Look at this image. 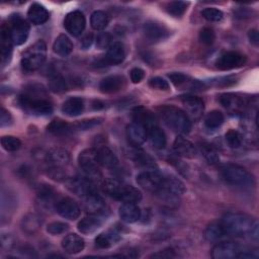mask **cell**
<instances>
[{"mask_svg": "<svg viewBox=\"0 0 259 259\" xmlns=\"http://www.w3.org/2000/svg\"><path fill=\"white\" fill-rule=\"evenodd\" d=\"M92 42H93V34H92V33H87V34L82 38L80 46H81V48H82L83 50H87L88 48L91 47Z\"/></svg>", "mask_w": 259, "mask_h": 259, "instance_id": "58", "label": "cell"}, {"mask_svg": "<svg viewBox=\"0 0 259 259\" xmlns=\"http://www.w3.org/2000/svg\"><path fill=\"white\" fill-rule=\"evenodd\" d=\"M49 89L55 93H61L67 90V83L63 76L53 75L49 80Z\"/></svg>", "mask_w": 259, "mask_h": 259, "instance_id": "43", "label": "cell"}, {"mask_svg": "<svg viewBox=\"0 0 259 259\" xmlns=\"http://www.w3.org/2000/svg\"><path fill=\"white\" fill-rule=\"evenodd\" d=\"M225 139L228 146L232 149H238L242 145L243 138L241 134L236 130H233V128L229 130L225 135Z\"/></svg>", "mask_w": 259, "mask_h": 259, "instance_id": "44", "label": "cell"}, {"mask_svg": "<svg viewBox=\"0 0 259 259\" xmlns=\"http://www.w3.org/2000/svg\"><path fill=\"white\" fill-rule=\"evenodd\" d=\"M173 149L175 153L181 157L184 158H194L196 155V149L195 146L186 138L182 136H178L174 143H173Z\"/></svg>", "mask_w": 259, "mask_h": 259, "instance_id": "20", "label": "cell"}, {"mask_svg": "<svg viewBox=\"0 0 259 259\" xmlns=\"http://www.w3.org/2000/svg\"><path fill=\"white\" fill-rule=\"evenodd\" d=\"M62 111L68 116H77L84 109V101L80 97H70L62 105Z\"/></svg>", "mask_w": 259, "mask_h": 259, "instance_id": "30", "label": "cell"}, {"mask_svg": "<svg viewBox=\"0 0 259 259\" xmlns=\"http://www.w3.org/2000/svg\"><path fill=\"white\" fill-rule=\"evenodd\" d=\"M133 116H134V119L135 121L143 124L144 126L146 127H151L153 125H156V119H155V116L154 114L145 109L144 107H137L134 109L133 111Z\"/></svg>", "mask_w": 259, "mask_h": 259, "instance_id": "35", "label": "cell"}, {"mask_svg": "<svg viewBox=\"0 0 259 259\" xmlns=\"http://www.w3.org/2000/svg\"><path fill=\"white\" fill-rule=\"evenodd\" d=\"M214 38H215V35H214V32L211 28L209 27H204L200 30L199 32V40L205 45V46H210L212 45V42L214 41Z\"/></svg>", "mask_w": 259, "mask_h": 259, "instance_id": "49", "label": "cell"}, {"mask_svg": "<svg viewBox=\"0 0 259 259\" xmlns=\"http://www.w3.org/2000/svg\"><path fill=\"white\" fill-rule=\"evenodd\" d=\"M47 57V45L42 39H38L30 46L22 55L21 65L25 71L37 70L45 63Z\"/></svg>", "mask_w": 259, "mask_h": 259, "instance_id": "6", "label": "cell"}, {"mask_svg": "<svg viewBox=\"0 0 259 259\" xmlns=\"http://www.w3.org/2000/svg\"><path fill=\"white\" fill-rule=\"evenodd\" d=\"M164 122L175 133L186 135L191 130V121L187 114L173 105H163L158 108Z\"/></svg>", "mask_w": 259, "mask_h": 259, "instance_id": "3", "label": "cell"}, {"mask_svg": "<svg viewBox=\"0 0 259 259\" xmlns=\"http://www.w3.org/2000/svg\"><path fill=\"white\" fill-rule=\"evenodd\" d=\"M28 20L34 25H40L48 21L50 14L45 6L39 3H32L27 10Z\"/></svg>", "mask_w": 259, "mask_h": 259, "instance_id": "23", "label": "cell"}, {"mask_svg": "<svg viewBox=\"0 0 259 259\" xmlns=\"http://www.w3.org/2000/svg\"><path fill=\"white\" fill-rule=\"evenodd\" d=\"M102 122V118H89V119H83V120H80L78 121L75 126L78 128V130H82V131H86V130H90L98 124H100Z\"/></svg>", "mask_w": 259, "mask_h": 259, "instance_id": "50", "label": "cell"}, {"mask_svg": "<svg viewBox=\"0 0 259 259\" xmlns=\"http://www.w3.org/2000/svg\"><path fill=\"white\" fill-rule=\"evenodd\" d=\"M164 181L165 176L155 170H146L137 176L138 184L145 190L155 194H160L162 192Z\"/></svg>", "mask_w": 259, "mask_h": 259, "instance_id": "7", "label": "cell"}, {"mask_svg": "<svg viewBox=\"0 0 259 259\" xmlns=\"http://www.w3.org/2000/svg\"><path fill=\"white\" fill-rule=\"evenodd\" d=\"M124 58H125V52H124L123 45L121 42L115 41L108 47L107 53L104 59L107 64L118 65L123 62Z\"/></svg>", "mask_w": 259, "mask_h": 259, "instance_id": "28", "label": "cell"}, {"mask_svg": "<svg viewBox=\"0 0 259 259\" xmlns=\"http://www.w3.org/2000/svg\"><path fill=\"white\" fill-rule=\"evenodd\" d=\"M66 184L68 189L78 196H86L90 191L94 190L92 185H90L89 181L79 177L67 179Z\"/></svg>", "mask_w": 259, "mask_h": 259, "instance_id": "26", "label": "cell"}, {"mask_svg": "<svg viewBox=\"0 0 259 259\" xmlns=\"http://www.w3.org/2000/svg\"><path fill=\"white\" fill-rule=\"evenodd\" d=\"M124 86V79L118 75L107 76L99 83V89L102 93H114L122 89Z\"/></svg>", "mask_w": 259, "mask_h": 259, "instance_id": "25", "label": "cell"}, {"mask_svg": "<svg viewBox=\"0 0 259 259\" xmlns=\"http://www.w3.org/2000/svg\"><path fill=\"white\" fill-rule=\"evenodd\" d=\"M109 22V18L107 14L102 10H96L91 14L90 17V24L93 29L95 30H102L104 29Z\"/></svg>", "mask_w": 259, "mask_h": 259, "instance_id": "38", "label": "cell"}, {"mask_svg": "<svg viewBox=\"0 0 259 259\" xmlns=\"http://www.w3.org/2000/svg\"><path fill=\"white\" fill-rule=\"evenodd\" d=\"M182 104L185 109V113L189 118L198 119L201 117L204 110V103L201 98L197 96L187 95L182 97Z\"/></svg>", "mask_w": 259, "mask_h": 259, "instance_id": "17", "label": "cell"}, {"mask_svg": "<svg viewBox=\"0 0 259 259\" xmlns=\"http://www.w3.org/2000/svg\"><path fill=\"white\" fill-rule=\"evenodd\" d=\"M118 239L119 237L115 233H102L95 238V245L100 249H107Z\"/></svg>", "mask_w": 259, "mask_h": 259, "instance_id": "40", "label": "cell"}, {"mask_svg": "<svg viewBox=\"0 0 259 259\" xmlns=\"http://www.w3.org/2000/svg\"><path fill=\"white\" fill-rule=\"evenodd\" d=\"M47 131L53 135H67L71 131V125L62 119H54L47 126Z\"/></svg>", "mask_w": 259, "mask_h": 259, "instance_id": "39", "label": "cell"}, {"mask_svg": "<svg viewBox=\"0 0 259 259\" xmlns=\"http://www.w3.org/2000/svg\"><path fill=\"white\" fill-rule=\"evenodd\" d=\"M56 210L61 217L72 221L78 219L81 213V209L78 203L70 197L60 199L56 203Z\"/></svg>", "mask_w": 259, "mask_h": 259, "instance_id": "15", "label": "cell"}, {"mask_svg": "<svg viewBox=\"0 0 259 259\" xmlns=\"http://www.w3.org/2000/svg\"><path fill=\"white\" fill-rule=\"evenodd\" d=\"M11 123H12V116L10 112L2 107L0 112V126L1 127L9 126Z\"/></svg>", "mask_w": 259, "mask_h": 259, "instance_id": "55", "label": "cell"}, {"mask_svg": "<svg viewBox=\"0 0 259 259\" xmlns=\"http://www.w3.org/2000/svg\"><path fill=\"white\" fill-rule=\"evenodd\" d=\"M101 225L102 220L100 218V214L89 213L78 223V230L82 234L90 235L95 233L101 227Z\"/></svg>", "mask_w": 259, "mask_h": 259, "instance_id": "21", "label": "cell"}, {"mask_svg": "<svg viewBox=\"0 0 259 259\" xmlns=\"http://www.w3.org/2000/svg\"><path fill=\"white\" fill-rule=\"evenodd\" d=\"M42 89L31 88L27 93L22 94L18 98L19 105L29 114L45 116L49 115L53 111L52 103L45 97H42Z\"/></svg>", "mask_w": 259, "mask_h": 259, "instance_id": "2", "label": "cell"}, {"mask_svg": "<svg viewBox=\"0 0 259 259\" xmlns=\"http://www.w3.org/2000/svg\"><path fill=\"white\" fill-rule=\"evenodd\" d=\"M143 31L146 39L153 44L166 39L170 34L169 29L164 24L155 21L146 22L144 24Z\"/></svg>", "mask_w": 259, "mask_h": 259, "instance_id": "12", "label": "cell"}, {"mask_svg": "<svg viewBox=\"0 0 259 259\" xmlns=\"http://www.w3.org/2000/svg\"><path fill=\"white\" fill-rule=\"evenodd\" d=\"M9 31L13 45L20 46L24 44L28 37L30 26L26 20L20 16H13L10 20Z\"/></svg>", "mask_w": 259, "mask_h": 259, "instance_id": "9", "label": "cell"}, {"mask_svg": "<svg viewBox=\"0 0 259 259\" xmlns=\"http://www.w3.org/2000/svg\"><path fill=\"white\" fill-rule=\"evenodd\" d=\"M149 86L153 89L166 91L169 89V83L161 77H153L149 80Z\"/></svg>", "mask_w": 259, "mask_h": 259, "instance_id": "51", "label": "cell"}, {"mask_svg": "<svg viewBox=\"0 0 259 259\" xmlns=\"http://www.w3.org/2000/svg\"><path fill=\"white\" fill-rule=\"evenodd\" d=\"M45 162L49 167H60L68 165L70 162V154L63 148H52L45 154Z\"/></svg>", "mask_w": 259, "mask_h": 259, "instance_id": "16", "label": "cell"}, {"mask_svg": "<svg viewBox=\"0 0 259 259\" xmlns=\"http://www.w3.org/2000/svg\"><path fill=\"white\" fill-rule=\"evenodd\" d=\"M148 138L152 146L156 149H163L166 146V135L164 131H162L157 125H153L148 128Z\"/></svg>", "mask_w": 259, "mask_h": 259, "instance_id": "34", "label": "cell"}, {"mask_svg": "<svg viewBox=\"0 0 259 259\" xmlns=\"http://www.w3.org/2000/svg\"><path fill=\"white\" fill-rule=\"evenodd\" d=\"M103 190L109 196L123 202L137 203L142 199V192L138 188L114 179L106 180L103 183Z\"/></svg>", "mask_w": 259, "mask_h": 259, "instance_id": "4", "label": "cell"}, {"mask_svg": "<svg viewBox=\"0 0 259 259\" xmlns=\"http://www.w3.org/2000/svg\"><path fill=\"white\" fill-rule=\"evenodd\" d=\"M148 137V130L143 124L134 121L126 126V138L131 145L141 146Z\"/></svg>", "mask_w": 259, "mask_h": 259, "instance_id": "18", "label": "cell"}, {"mask_svg": "<svg viewBox=\"0 0 259 259\" xmlns=\"http://www.w3.org/2000/svg\"><path fill=\"white\" fill-rule=\"evenodd\" d=\"M219 100L223 106L232 110H238L244 106L243 98L234 93H224L220 96Z\"/></svg>", "mask_w": 259, "mask_h": 259, "instance_id": "36", "label": "cell"}, {"mask_svg": "<svg viewBox=\"0 0 259 259\" xmlns=\"http://www.w3.org/2000/svg\"><path fill=\"white\" fill-rule=\"evenodd\" d=\"M1 145L4 150L8 152H14L21 147V142L14 136H3L1 138Z\"/></svg>", "mask_w": 259, "mask_h": 259, "instance_id": "45", "label": "cell"}, {"mask_svg": "<svg viewBox=\"0 0 259 259\" xmlns=\"http://www.w3.org/2000/svg\"><path fill=\"white\" fill-rule=\"evenodd\" d=\"M201 152H202L203 157L209 164H215L217 162H219V160H220L219 154L212 145L203 144L201 146Z\"/></svg>", "mask_w": 259, "mask_h": 259, "instance_id": "46", "label": "cell"}, {"mask_svg": "<svg viewBox=\"0 0 259 259\" xmlns=\"http://www.w3.org/2000/svg\"><path fill=\"white\" fill-rule=\"evenodd\" d=\"M78 163L80 168L88 176L98 178L101 175L95 149H86L82 151L78 156Z\"/></svg>", "mask_w": 259, "mask_h": 259, "instance_id": "8", "label": "cell"}, {"mask_svg": "<svg viewBox=\"0 0 259 259\" xmlns=\"http://www.w3.org/2000/svg\"><path fill=\"white\" fill-rule=\"evenodd\" d=\"M201 15L203 16V18H205L206 20L208 21H211V22H219L223 19L224 17V14L223 12L218 9V8H214V7H207V8H204L202 11H201Z\"/></svg>", "mask_w": 259, "mask_h": 259, "instance_id": "47", "label": "cell"}, {"mask_svg": "<svg viewBox=\"0 0 259 259\" xmlns=\"http://www.w3.org/2000/svg\"><path fill=\"white\" fill-rule=\"evenodd\" d=\"M246 61H247V58L245 55L239 52L230 51V52L224 53L218 58L215 62V66L218 69L226 71V70L240 68L245 65Z\"/></svg>", "mask_w": 259, "mask_h": 259, "instance_id": "10", "label": "cell"}, {"mask_svg": "<svg viewBox=\"0 0 259 259\" xmlns=\"http://www.w3.org/2000/svg\"><path fill=\"white\" fill-rule=\"evenodd\" d=\"M37 197H38V204L42 208L49 210L52 208V205L54 204L55 201V192L50 185H44L38 188L37 192Z\"/></svg>", "mask_w": 259, "mask_h": 259, "instance_id": "33", "label": "cell"}, {"mask_svg": "<svg viewBox=\"0 0 259 259\" xmlns=\"http://www.w3.org/2000/svg\"><path fill=\"white\" fill-rule=\"evenodd\" d=\"M224 122V114L219 110L208 112L204 118V124L208 128H217Z\"/></svg>", "mask_w": 259, "mask_h": 259, "instance_id": "41", "label": "cell"}, {"mask_svg": "<svg viewBox=\"0 0 259 259\" xmlns=\"http://www.w3.org/2000/svg\"><path fill=\"white\" fill-rule=\"evenodd\" d=\"M110 40H111V35L108 32H100L98 33L97 37H96V47L100 50L108 48L110 45Z\"/></svg>", "mask_w": 259, "mask_h": 259, "instance_id": "52", "label": "cell"}, {"mask_svg": "<svg viewBox=\"0 0 259 259\" xmlns=\"http://www.w3.org/2000/svg\"><path fill=\"white\" fill-rule=\"evenodd\" d=\"M21 229L27 235H34L38 232L41 226V221L38 215L34 213H28L21 220Z\"/></svg>", "mask_w": 259, "mask_h": 259, "instance_id": "31", "label": "cell"}, {"mask_svg": "<svg viewBox=\"0 0 259 259\" xmlns=\"http://www.w3.org/2000/svg\"><path fill=\"white\" fill-rule=\"evenodd\" d=\"M152 258H159V259H169V258H173L175 257V253L174 250L171 248H166L164 250L158 251L154 254L151 255Z\"/></svg>", "mask_w": 259, "mask_h": 259, "instance_id": "56", "label": "cell"}, {"mask_svg": "<svg viewBox=\"0 0 259 259\" xmlns=\"http://www.w3.org/2000/svg\"><path fill=\"white\" fill-rule=\"evenodd\" d=\"M169 79L171 80V82L176 85V86H180L184 83L187 82V79L188 77L182 73H177V72H174V73H171L168 75Z\"/></svg>", "mask_w": 259, "mask_h": 259, "instance_id": "53", "label": "cell"}, {"mask_svg": "<svg viewBox=\"0 0 259 259\" xmlns=\"http://www.w3.org/2000/svg\"><path fill=\"white\" fill-rule=\"evenodd\" d=\"M85 206L90 213L101 214L104 211L105 203L102 197L95 190H92L85 196Z\"/></svg>", "mask_w": 259, "mask_h": 259, "instance_id": "29", "label": "cell"}, {"mask_svg": "<svg viewBox=\"0 0 259 259\" xmlns=\"http://www.w3.org/2000/svg\"><path fill=\"white\" fill-rule=\"evenodd\" d=\"M130 75H131V80L133 83L137 84V83H140L144 77H145V71L139 67H136V68H133L130 72Z\"/></svg>", "mask_w": 259, "mask_h": 259, "instance_id": "54", "label": "cell"}, {"mask_svg": "<svg viewBox=\"0 0 259 259\" xmlns=\"http://www.w3.org/2000/svg\"><path fill=\"white\" fill-rule=\"evenodd\" d=\"M96 150L97 161L99 165L106 168H113L118 164V159L116 155L107 146L100 145Z\"/></svg>", "mask_w": 259, "mask_h": 259, "instance_id": "22", "label": "cell"}, {"mask_svg": "<svg viewBox=\"0 0 259 259\" xmlns=\"http://www.w3.org/2000/svg\"><path fill=\"white\" fill-rule=\"evenodd\" d=\"M222 176L227 183L233 186L251 188L255 185L253 175L245 168L238 165L225 166L222 169Z\"/></svg>", "mask_w": 259, "mask_h": 259, "instance_id": "5", "label": "cell"}, {"mask_svg": "<svg viewBox=\"0 0 259 259\" xmlns=\"http://www.w3.org/2000/svg\"><path fill=\"white\" fill-rule=\"evenodd\" d=\"M248 37H249V39H250L251 42L257 45L258 41H259V34H258L257 29H251V30H249V32H248Z\"/></svg>", "mask_w": 259, "mask_h": 259, "instance_id": "59", "label": "cell"}, {"mask_svg": "<svg viewBox=\"0 0 259 259\" xmlns=\"http://www.w3.org/2000/svg\"><path fill=\"white\" fill-rule=\"evenodd\" d=\"M118 214L121 221L132 224L141 218V209L137 203L133 202H123L118 208Z\"/></svg>", "mask_w": 259, "mask_h": 259, "instance_id": "24", "label": "cell"}, {"mask_svg": "<svg viewBox=\"0 0 259 259\" xmlns=\"http://www.w3.org/2000/svg\"><path fill=\"white\" fill-rule=\"evenodd\" d=\"M64 26L66 30L73 36H79L86 26V18L80 10L69 12L64 19Z\"/></svg>", "mask_w": 259, "mask_h": 259, "instance_id": "11", "label": "cell"}, {"mask_svg": "<svg viewBox=\"0 0 259 259\" xmlns=\"http://www.w3.org/2000/svg\"><path fill=\"white\" fill-rule=\"evenodd\" d=\"M0 51H1V62L2 65L5 66L10 58H11V54H12V39L10 36V31H9V27L2 25L1 27V36H0Z\"/></svg>", "mask_w": 259, "mask_h": 259, "instance_id": "19", "label": "cell"}, {"mask_svg": "<svg viewBox=\"0 0 259 259\" xmlns=\"http://www.w3.org/2000/svg\"><path fill=\"white\" fill-rule=\"evenodd\" d=\"M226 232L221 223H211L204 230V238L209 242H215L226 236Z\"/></svg>", "mask_w": 259, "mask_h": 259, "instance_id": "37", "label": "cell"}, {"mask_svg": "<svg viewBox=\"0 0 259 259\" xmlns=\"http://www.w3.org/2000/svg\"><path fill=\"white\" fill-rule=\"evenodd\" d=\"M53 50L57 55L61 57H67L73 51V44L66 34H60L55 39V42L53 45Z\"/></svg>", "mask_w": 259, "mask_h": 259, "instance_id": "32", "label": "cell"}, {"mask_svg": "<svg viewBox=\"0 0 259 259\" xmlns=\"http://www.w3.org/2000/svg\"><path fill=\"white\" fill-rule=\"evenodd\" d=\"M185 192V186L181 180L173 176H165L162 192L159 194L167 200H173Z\"/></svg>", "mask_w": 259, "mask_h": 259, "instance_id": "13", "label": "cell"}, {"mask_svg": "<svg viewBox=\"0 0 259 259\" xmlns=\"http://www.w3.org/2000/svg\"><path fill=\"white\" fill-rule=\"evenodd\" d=\"M69 229L68 224L63 222H52L47 226V232L51 235H60Z\"/></svg>", "mask_w": 259, "mask_h": 259, "instance_id": "48", "label": "cell"}, {"mask_svg": "<svg viewBox=\"0 0 259 259\" xmlns=\"http://www.w3.org/2000/svg\"><path fill=\"white\" fill-rule=\"evenodd\" d=\"M1 245H2V248H11L13 245H14V241H13V238L8 235V234H2L1 236Z\"/></svg>", "mask_w": 259, "mask_h": 259, "instance_id": "57", "label": "cell"}, {"mask_svg": "<svg viewBox=\"0 0 259 259\" xmlns=\"http://www.w3.org/2000/svg\"><path fill=\"white\" fill-rule=\"evenodd\" d=\"M85 246V242L83 238L77 234H68L62 240L63 249L69 254H77L80 253Z\"/></svg>", "mask_w": 259, "mask_h": 259, "instance_id": "27", "label": "cell"}, {"mask_svg": "<svg viewBox=\"0 0 259 259\" xmlns=\"http://www.w3.org/2000/svg\"><path fill=\"white\" fill-rule=\"evenodd\" d=\"M242 248L233 242H223L217 244L211 250V257L213 259H232L238 258Z\"/></svg>", "mask_w": 259, "mask_h": 259, "instance_id": "14", "label": "cell"}, {"mask_svg": "<svg viewBox=\"0 0 259 259\" xmlns=\"http://www.w3.org/2000/svg\"><path fill=\"white\" fill-rule=\"evenodd\" d=\"M227 235L258 239V222L244 213L227 212L220 222Z\"/></svg>", "mask_w": 259, "mask_h": 259, "instance_id": "1", "label": "cell"}, {"mask_svg": "<svg viewBox=\"0 0 259 259\" xmlns=\"http://www.w3.org/2000/svg\"><path fill=\"white\" fill-rule=\"evenodd\" d=\"M187 6H188V3L185 1H172L168 3L166 10L170 15L174 17H180L186 11Z\"/></svg>", "mask_w": 259, "mask_h": 259, "instance_id": "42", "label": "cell"}]
</instances>
